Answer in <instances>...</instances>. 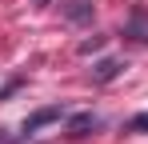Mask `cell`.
Returning <instances> with one entry per match:
<instances>
[{
    "instance_id": "obj_4",
    "label": "cell",
    "mask_w": 148,
    "mask_h": 144,
    "mask_svg": "<svg viewBox=\"0 0 148 144\" xmlns=\"http://www.w3.org/2000/svg\"><path fill=\"white\" fill-rule=\"evenodd\" d=\"M92 128H96V116H92V112H80V116H72V120H68V136H72V140L88 136Z\"/></svg>"
},
{
    "instance_id": "obj_8",
    "label": "cell",
    "mask_w": 148,
    "mask_h": 144,
    "mask_svg": "<svg viewBox=\"0 0 148 144\" xmlns=\"http://www.w3.org/2000/svg\"><path fill=\"white\" fill-rule=\"evenodd\" d=\"M20 84H24V80H20V76H16V80H8V84H4V88H0V100H4V96H12V92H16V88H20Z\"/></svg>"
},
{
    "instance_id": "obj_1",
    "label": "cell",
    "mask_w": 148,
    "mask_h": 144,
    "mask_svg": "<svg viewBox=\"0 0 148 144\" xmlns=\"http://www.w3.org/2000/svg\"><path fill=\"white\" fill-rule=\"evenodd\" d=\"M60 116H64V108H60V104H52V108H40V112H32V116L24 120V132H20V136H32V132H40V128L56 124Z\"/></svg>"
},
{
    "instance_id": "obj_9",
    "label": "cell",
    "mask_w": 148,
    "mask_h": 144,
    "mask_svg": "<svg viewBox=\"0 0 148 144\" xmlns=\"http://www.w3.org/2000/svg\"><path fill=\"white\" fill-rule=\"evenodd\" d=\"M20 136H12V132H0V144H16Z\"/></svg>"
},
{
    "instance_id": "obj_10",
    "label": "cell",
    "mask_w": 148,
    "mask_h": 144,
    "mask_svg": "<svg viewBox=\"0 0 148 144\" xmlns=\"http://www.w3.org/2000/svg\"><path fill=\"white\" fill-rule=\"evenodd\" d=\"M48 4H52V0H36V8H48Z\"/></svg>"
},
{
    "instance_id": "obj_5",
    "label": "cell",
    "mask_w": 148,
    "mask_h": 144,
    "mask_svg": "<svg viewBox=\"0 0 148 144\" xmlns=\"http://www.w3.org/2000/svg\"><path fill=\"white\" fill-rule=\"evenodd\" d=\"M128 32H132L136 40H144V44H148V12H144V8H136V12H132V20H128Z\"/></svg>"
},
{
    "instance_id": "obj_6",
    "label": "cell",
    "mask_w": 148,
    "mask_h": 144,
    "mask_svg": "<svg viewBox=\"0 0 148 144\" xmlns=\"http://www.w3.org/2000/svg\"><path fill=\"white\" fill-rule=\"evenodd\" d=\"M100 48H104V36H92V40H80L76 52H84V56H88V52H100Z\"/></svg>"
},
{
    "instance_id": "obj_3",
    "label": "cell",
    "mask_w": 148,
    "mask_h": 144,
    "mask_svg": "<svg viewBox=\"0 0 148 144\" xmlns=\"http://www.w3.org/2000/svg\"><path fill=\"white\" fill-rule=\"evenodd\" d=\"M64 16L76 20V24L92 20V0H64Z\"/></svg>"
},
{
    "instance_id": "obj_2",
    "label": "cell",
    "mask_w": 148,
    "mask_h": 144,
    "mask_svg": "<svg viewBox=\"0 0 148 144\" xmlns=\"http://www.w3.org/2000/svg\"><path fill=\"white\" fill-rule=\"evenodd\" d=\"M120 60H116V56H104V60H100L96 68H92V80H96V84H108V80H116V76H120Z\"/></svg>"
},
{
    "instance_id": "obj_7",
    "label": "cell",
    "mask_w": 148,
    "mask_h": 144,
    "mask_svg": "<svg viewBox=\"0 0 148 144\" xmlns=\"http://www.w3.org/2000/svg\"><path fill=\"white\" fill-rule=\"evenodd\" d=\"M132 132H148V112H140V116H132V124H128Z\"/></svg>"
}]
</instances>
